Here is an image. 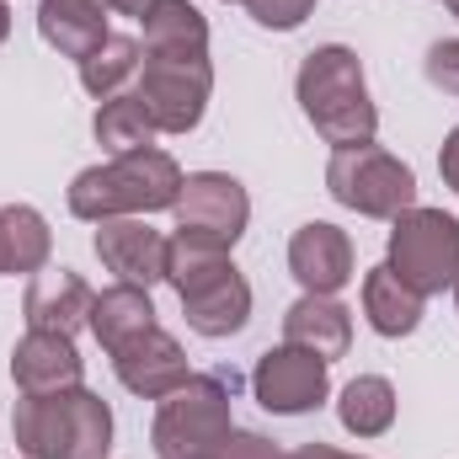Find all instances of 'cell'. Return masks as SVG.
<instances>
[{
	"label": "cell",
	"mask_w": 459,
	"mask_h": 459,
	"mask_svg": "<svg viewBox=\"0 0 459 459\" xmlns=\"http://www.w3.org/2000/svg\"><path fill=\"white\" fill-rule=\"evenodd\" d=\"M294 97H299V113L310 117V128L332 144H374L379 134V108L368 97V75H363V59L347 48V43H321L305 54L299 75H294Z\"/></svg>",
	"instance_id": "cell-1"
},
{
	"label": "cell",
	"mask_w": 459,
	"mask_h": 459,
	"mask_svg": "<svg viewBox=\"0 0 459 459\" xmlns=\"http://www.w3.org/2000/svg\"><path fill=\"white\" fill-rule=\"evenodd\" d=\"M11 433L22 459H108L113 411L86 385L54 395H22L11 411Z\"/></svg>",
	"instance_id": "cell-2"
},
{
	"label": "cell",
	"mask_w": 459,
	"mask_h": 459,
	"mask_svg": "<svg viewBox=\"0 0 459 459\" xmlns=\"http://www.w3.org/2000/svg\"><path fill=\"white\" fill-rule=\"evenodd\" d=\"M177 193H182V166L166 150L144 144L113 155L108 166H86L70 182V214L86 225H102L117 214H160L177 204Z\"/></svg>",
	"instance_id": "cell-3"
},
{
	"label": "cell",
	"mask_w": 459,
	"mask_h": 459,
	"mask_svg": "<svg viewBox=\"0 0 459 459\" xmlns=\"http://www.w3.org/2000/svg\"><path fill=\"white\" fill-rule=\"evenodd\" d=\"M230 433H235V417H230L225 379L193 374L182 390L160 401L150 444H155V459H214Z\"/></svg>",
	"instance_id": "cell-4"
},
{
	"label": "cell",
	"mask_w": 459,
	"mask_h": 459,
	"mask_svg": "<svg viewBox=\"0 0 459 459\" xmlns=\"http://www.w3.org/2000/svg\"><path fill=\"white\" fill-rule=\"evenodd\" d=\"M326 193L363 220H395L417 204V171L379 144H347L326 160Z\"/></svg>",
	"instance_id": "cell-5"
},
{
	"label": "cell",
	"mask_w": 459,
	"mask_h": 459,
	"mask_svg": "<svg viewBox=\"0 0 459 459\" xmlns=\"http://www.w3.org/2000/svg\"><path fill=\"white\" fill-rule=\"evenodd\" d=\"M401 283H411L422 299L444 294L459 283V220L444 209L411 204L406 214L390 220V256H385Z\"/></svg>",
	"instance_id": "cell-6"
},
{
	"label": "cell",
	"mask_w": 459,
	"mask_h": 459,
	"mask_svg": "<svg viewBox=\"0 0 459 459\" xmlns=\"http://www.w3.org/2000/svg\"><path fill=\"white\" fill-rule=\"evenodd\" d=\"M134 97L150 113L155 134H193L214 97V65L209 59H144Z\"/></svg>",
	"instance_id": "cell-7"
},
{
	"label": "cell",
	"mask_w": 459,
	"mask_h": 459,
	"mask_svg": "<svg viewBox=\"0 0 459 459\" xmlns=\"http://www.w3.org/2000/svg\"><path fill=\"white\" fill-rule=\"evenodd\" d=\"M251 390L273 417H305L332 395V363L294 342L267 347L251 368Z\"/></svg>",
	"instance_id": "cell-8"
},
{
	"label": "cell",
	"mask_w": 459,
	"mask_h": 459,
	"mask_svg": "<svg viewBox=\"0 0 459 459\" xmlns=\"http://www.w3.org/2000/svg\"><path fill=\"white\" fill-rule=\"evenodd\" d=\"M171 214H177V230L235 246L251 225V198L230 171H193V177H182V193H177Z\"/></svg>",
	"instance_id": "cell-9"
},
{
	"label": "cell",
	"mask_w": 459,
	"mask_h": 459,
	"mask_svg": "<svg viewBox=\"0 0 459 459\" xmlns=\"http://www.w3.org/2000/svg\"><path fill=\"white\" fill-rule=\"evenodd\" d=\"M113 374H117V385H123L128 395H139V401H166L171 390H182V385L193 379L182 342H177L171 332H160V326H150L144 337H134V342L117 347Z\"/></svg>",
	"instance_id": "cell-10"
},
{
	"label": "cell",
	"mask_w": 459,
	"mask_h": 459,
	"mask_svg": "<svg viewBox=\"0 0 459 459\" xmlns=\"http://www.w3.org/2000/svg\"><path fill=\"white\" fill-rule=\"evenodd\" d=\"M97 256L102 267L117 273V283H139V289H155L166 283V235L150 230L139 214H117V220H102L97 225Z\"/></svg>",
	"instance_id": "cell-11"
},
{
	"label": "cell",
	"mask_w": 459,
	"mask_h": 459,
	"mask_svg": "<svg viewBox=\"0 0 459 459\" xmlns=\"http://www.w3.org/2000/svg\"><path fill=\"white\" fill-rule=\"evenodd\" d=\"M177 299H182L187 326H193L198 337H209V342L246 332V321H251V283L240 278V267H235V262L214 267V273H209V278H198V283H187Z\"/></svg>",
	"instance_id": "cell-12"
},
{
	"label": "cell",
	"mask_w": 459,
	"mask_h": 459,
	"mask_svg": "<svg viewBox=\"0 0 459 459\" xmlns=\"http://www.w3.org/2000/svg\"><path fill=\"white\" fill-rule=\"evenodd\" d=\"M91 283L70 267H43L32 273L27 294H22V316H27V332H59V337H75L86 321H91Z\"/></svg>",
	"instance_id": "cell-13"
},
{
	"label": "cell",
	"mask_w": 459,
	"mask_h": 459,
	"mask_svg": "<svg viewBox=\"0 0 459 459\" xmlns=\"http://www.w3.org/2000/svg\"><path fill=\"white\" fill-rule=\"evenodd\" d=\"M289 273L305 294H337L352 283V240L332 220H310L289 240Z\"/></svg>",
	"instance_id": "cell-14"
},
{
	"label": "cell",
	"mask_w": 459,
	"mask_h": 459,
	"mask_svg": "<svg viewBox=\"0 0 459 459\" xmlns=\"http://www.w3.org/2000/svg\"><path fill=\"white\" fill-rule=\"evenodd\" d=\"M86 374L75 337H59V332H27L16 352H11V379L22 395H54V390H75Z\"/></svg>",
	"instance_id": "cell-15"
},
{
	"label": "cell",
	"mask_w": 459,
	"mask_h": 459,
	"mask_svg": "<svg viewBox=\"0 0 459 459\" xmlns=\"http://www.w3.org/2000/svg\"><path fill=\"white\" fill-rule=\"evenodd\" d=\"M283 342L305 347V352L332 363V358H342L352 347V310L337 294H299L283 310Z\"/></svg>",
	"instance_id": "cell-16"
},
{
	"label": "cell",
	"mask_w": 459,
	"mask_h": 459,
	"mask_svg": "<svg viewBox=\"0 0 459 459\" xmlns=\"http://www.w3.org/2000/svg\"><path fill=\"white\" fill-rule=\"evenodd\" d=\"M144 59H209V22L193 0H155L144 11Z\"/></svg>",
	"instance_id": "cell-17"
},
{
	"label": "cell",
	"mask_w": 459,
	"mask_h": 459,
	"mask_svg": "<svg viewBox=\"0 0 459 459\" xmlns=\"http://www.w3.org/2000/svg\"><path fill=\"white\" fill-rule=\"evenodd\" d=\"M38 32L54 54L81 65L91 48L108 43V5L102 0H43L38 5Z\"/></svg>",
	"instance_id": "cell-18"
},
{
	"label": "cell",
	"mask_w": 459,
	"mask_h": 459,
	"mask_svg": "<svg viewBox=\"0 0 459 459\" xmlns=\"http://www.w3.org/2000/svg\"><path fill=\"white\" fill-rule=\"evenodd\" d=\"M363 316H368V326L379 332V337H411L417 326H422V294L411 289V283H401V273L390 267V262H379V267H368L363 273Z\"/></svg>",
	"instance_id": "cell-19"
},
{
	"label": "cell",
	"mask_w": 459,
	"mask_h": 459,
	"mask_svg": "<svg viewBox=\"0 0 459 459\" xmlns=\"http://www.w3.org/2000/svg\"><path fill=\"white\" fill-rule=\"evenodd\" d=\"M91 337L102 342V352L113 358L123 342H134V337H144L150 326H155V299H150V289H139V283H113V289H102L97 299H91Z\"/></svg>",
	"instance_id": "cell-20"
},
{
	"label": "cell",
	"mask_w": 459,
	"mask_h": 459,
	"mask_svg": "<svg viewBox=\"0 0 459 459\" xmlns=\"http://www.w3.org/2000/svg\"><path fill=\"white\" fill-rule=\"evenodd\" d=\"M54 256V235H48V220L32 209V204H5L0 209V262L5 273H43Z\"/></svg>",
	"instance_id": "cell-21"
},
{
	"label": "cell",
	"mask_w": 459,
	"mask_h": 459,
	"mask_svg": "<svg viewBox=\"0 0 459 459\" xmlns=\"http://www.w3.org/2000/svg\"><path fill=\"white\" fill-rule=\"evenodd\" d=\"M139 70H144V43L108 32V43L81 59V86H86V97L108 102V97H123L128 81H139Z\"/></svg>",
	"instance_id": "cell-22"
},
{
	"label": "cell",
	"mask_w": 459,
	"mask_h": 459,
	"mask_svg": "<svg viewBox=\"0 0 459 459\" xmlns=\"http://www.w3.org/2000/svg\"><path fill=\"white\" fill-rule=\"evenodd\" d=\"M337 417L352 438H379L395 428V385L385 374H358L337 401Z\"/></svg>",
	"instance_id": "cell-23"
},
{
	"label": "cell",
	"mask_w": 459,
	"mask_h": 459,
	"mask_svg": "<svg viewBox=\"0 0 459 459\" xmlns=\"http://www.w3.org/2000/svg\"><path fill=\"white\" fill-rule=\"evenodd\" d=\"M91 128H97V144H102L108 155L144 150V144L155 139V123H150V113L139 108V97H134V91L97 102V117H91Z\"/></svg>",
	"instance_id": "cell-24"
},
{
	"label": "cell",
	"mask_w": 459,
	"mask_h": 459,
	"mask_svg": "<svg viewBox=\"0 0 459 459\" xmlns=\"http://www.w3.org/2000/svg\"><path fill=\"white\" fill-rule=\"evenodd\" d=\"M225 262H230V246L209 240V235H193V230H177V235H171V246H166V283L182 294L187 283L209 278V273H214V267H225Z\"/></svg>",
	"instance_id": "cell-25"
},
{
	"label": "cell",
	"mask_w": 459,
	"mask_h": 459,
	"mask_svg": "<svg viewBox=\"0 0 459 459\" xmlns=\"http://www.w3.org/2000/svg\"><path fill=\"white\" fill-rule=\"evenodd\" d=\"M246 11L267 32H294V27H305V16L316 11V0H246Z\"/></svg>",
	"instance_id": "cell-26"
},
{
	"label": "cell",
	"mask_w": 459,
	"mask_h": 459,
	"mask_svg": "<svg viewBox=\"0 0 459 459\" xmlns=\"http://www.w3.org/2000/svg\"><path fill=\"white\" fill-rule=\"evenodd\" d=\"M422 70H428V81H433L444 97H459V38L433 43V48H428V59H422Z\"/></svg>",
	"instance_id": "cell-27"
},
{
	"label": "cell",
	"mask_w": 459,
	"mask_h": 459,
	"mask_svg": "<svg viewBox=\"0 0 459 459\" xmlns=\"http://www.w3.org/2000/svg\"><path fill=\"white\" fill-rule=\"evenodd\" d=\"M220 459H289L273 438H262V433H246V428H235L225 444H220Z\"/></svg>",
	"instance_id": "cell-28"
},
{
	"label": "cell",
	"mask_w": 459,
	"mask_h": 459,
	"mask_svg": "<svg viewBox=\"0 0 459 459\" xmlns=\"http://www.w3.org/2000/svg\"><path fill=\"white\" fill-rule=\"evenodd\" d=\"M438 171H444V182L459 193V123L449 128V139H444V150H438Z\"/></svg>",
	"instance_id": "cell-29"
},
{
	"label": "cell",
	"mask_w": 459,
	"mask_h": 459,
	"mask_svg": "<svg viewBox=\"0 0 459 459\" xmlns=\"http://www.w3.org/2000/svg\"><path fill=\"white\" fill-rule=\"evenodd\" d=\"M102 5H108V11H117V16H139V22H144V11H150L155 0H102Z\"/></svg>",
	"instance_id": "cell-30"
},
{
	"label": "cell",
	"mask_w": 459,
	"mask_h": 459,
	"mask_svg": "<svg viewBox=\"0 0 459 459\" xmlns=\"http://www.w3.org/2000/svg\"><path fill=\"white\" fill-rule=\"evenodd\" d=\"M289 459H342V449H332V444H305V449H294Z\"/></svg>",
	"instance_id": "cell-31"
},
{
	"label": "cell",
	"mask_w": 459,
	"mask_h": 459,
	"mask_svg": "<svg viewBox=\"0 0 459 459\" xmlns=\"http://www.w3.org/2000/svg\"><path fill=\"white\" fill-rule=\"evenodd\" d=\"M5 38H11V5L0 0V43H5Z\"/></svg>",
	"instance_id": "cell-32"
},
{
	"label": "cell",
	"mask_w": 459,
	"mask_h": 459,
	"mask_svg": "<svg viewBox=\"0 0 459 459\" xmlns=\"http://www.w3.org/2000/svg\"><path fill=\"white\" fill-rule=\"evenodd\" d=\"M449 11H455V22H459V0H449Z\"/></svg>",
	"instance_id": "cell-33"
},
{
	"label": "cell",
	"mask_w": 459,
	"mask_h": 459,
	"mask_svg": "<svg viewBox=\"0 0 459 459\" xmlns=\"http://www.w3.org/2000/svg\"><path fill=\"white\" fill-rule=\"evenodd\" d=\"M455 310H459V283H455Z\"/></svg>",
	"instance_id": "cell-34"
},
{
	"label": "cell",
	"mask_w": 459,
	"mask_h": 459,
	"mask_svg": "<svg viewBox=\"0 0 459 459\" xmlns=\"http://www.w3.org/2000/svg\"><path fill=\"white\" fill-rule=\"evenodd\" d=\"M0 278H5V262H0Z\"/></svg>",
	"instance_id": "cell-35"
},
{
	"label": "cell",
	"mask_w": 459,
	"mask_h": 459,
	"mask_svg": "<svg viewBox=\"0 0 459 459\" xmlns=\"http://www.w3.org/2000/svg\"><path fill=\"white\" fill-rule=\"evenodd\" d=\"M342 459H358V455H342Z\"/></svg>",
	"instance_id": "cell-36"
},
{
	"label": "cell",
	"mask_w": 459,
	"mask_h": 459,
	"mask_svg": "<svg viewBox=\"0 0 459 459\" xmlns=\"http://www.w3.org/2000/svg\"><path fill=\"white\" fill-rule=\"evenodd\" d=\"M214 459H220V455H214Z\"/></svg>",
	"instance_id": "cell-37"
}]
</instances>
